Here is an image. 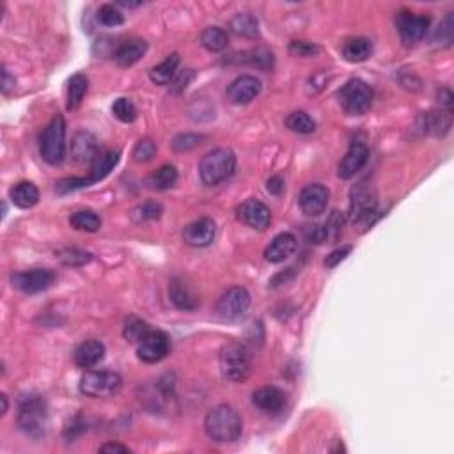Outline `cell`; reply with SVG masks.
<instances>
[{
    "instance_id": "obj_1",
    "label": "cell",
    "mask_w": 454,
    "mask_h": 454,
    "mask_svg": "<svg viewBox=\"0 0 454 454\" xmlns=\"http://www.w3.org/2000/svg\"><path fill=\"white\" fill-rule=\"evenodd\" d=\"M204 432L213 442L229 443L240 439L243 432V420L236 408L229 405H220L208 412L204 419Z\"/></svg>"
},
{
    "instance_id": "obj_2",
    "label": "cell",
    "mask_w": 454,
    "mask_h": 454,
    "mask_svg": "<svg viewBox=\"0 0 454 454\" xmlns=\"http://www.w3.org/2000/svg\"><path fill=\"white\" fill-rule=\"evenodd\" d=\"M18 428L30 439H41L48 426V405L39 394H25L18 401Z\"/></svg>"
},
{
    "instance_id": "obj_3",
    "label": "cell",
    "mask_w": 454,
    "mask_h": 454,
    "mask_svg": "<svg viewBox=\"0 0 454 454\" xmlns=\"http://www.w3.org/2000/svg\"><path fill=\"white\" fill-rule=\"evenodd\" d=\"M220 373L227 382L241 383L252 373V355L247 345L240 341L225 342L218 355Z\"/></svg>"
},
{
    "instance_id": "obj_4",
    "label": "cell",
    "mask_w": 454,
    "mask_h": 454,
    "mask_svg": "<svg viewBox=\"0 0 454 454\" xmlns=\"http://www.w3.org/2000/svg\"><path fill=\"white\" fill-rule=\"evenodd\" d=\"M236 169V156L231 149L218 147L204 154L199 161V176L206 187H217L222 181L233 176Z\"/></svg>"
},
{
    "instance_id": "obj_5",
    "label": "cell",
    "mask_w": 454,
    "mask_h": 454,
    "mask_svg": "<svg viewBox=\"0 0 454 454\" xmlns=\"http://www.w3.org/2000/svg\"><path fill=\"white\" fill-rule=\"evenodd\" d=\"M39 153L50 166H59L66 156V123L62 116H55L45 128L39 139Z\"/></svg>"
},
{
    "instance_id": "obj_6",
    "label": "cell",
    "mask_w": 454,
    "mask_h": 454,
    "mask_svg": "<svg viewBox=\"0 0 454 454\" xmlns=\"http://www.w3.org/2000/svg\"><path fill=\"white\" fill-rule=\"evenodd\" d=\"M373 98H375V94H373L371 87L364 80L359 79L346 82L338 93L339 105L348 116H362V114L368 112L373 105Z\"/></svg>"
},
{
    "instance_id": "obj_7",
    "label": "cell",
    "mask_w": 454,
    "mask_h": 454,
    "mask_svg": "<svg viewBox=\"0 0 454 454\" xmlns=\"http://www.w3.org/2000/svg\"><path fill=\"white\" fill-rule=\"evenodd\" d=\"M123 389V378L116 371H87L80 378V392L87 398H112Z\"/></svg>"
},
{
    "instance_id": "obj_8",
    "label": "cell",
    "mask_w": 454,
    "mask_h": 454,
    "mask_svg": "<svg viewBox=\"0 0 454 454\" xmlns=\"http://www.w3.org/2000/svg\"><path fill=\"white\" fill-rule=\"evenodd\" d=\"M376 206H378V199H376V192L371 185L361 181V183H356L352 188V194H349V220L353 224H362V222H368L369 218L375 217Z\"/></svg>"
},
{
    "instance_id": "obj_9",
    "label": "cell",
    "mask_w": 454,
    "mask_h": 454,
    "mask_svg": "<svg viewBox=\"0 0 454 454\" xmlns=\"http://www.w3.org/2000/svg\"><path fill=\"white\" fill-rule=\"evenodd\" d=\"M248 307H251V295L245 288H231L227 289L217 302L218 318L225 319V321H234L247 314Z\"/></svg>"
},
{
    "instance_id": "obj_10",
    "label": "cell",
    "mask_w": 454,
    "mask_h": 454,
    "mask_svg": "<svg viewBox=\"0 0 454 454\" xmlns=\"http://www.w3.org/2000/svg\"><path fill=\"white\" fill-rule=\"evenodd\" d=\"M171 352V339L166 332L149 331L137 342V355L146 364H156L163 361Z\"/></svg>"
},
{
    "instance_id": "obj_11",
    "label": "cell",
    "mask_w": 454,
    "mask_h": 454,
    "mask_svg": "<svg viewBox=\"0 0 454 454\" xmlns=\"http://www.w3.org/2000/svg\"><path fill=\"white\" fill-rule=\"evenodd\" d=\"M429 16L425 15H415V13L401 11L396 18V27H398L399 38H401L403 45L412 46L415 43H419L420 39L425 38L426 32L429 29Z\"/></svg>"
},
{
    "instance_id": "obj_12",
    "label": "cell",
    "mask_w": 454,
    "mask_h": 454,
    "mask_svg": "<svg viewBox=\"0 0 454 454\" xmlns=\"http://www.w3.org/2000/svg\"><path fill=\"white\" fill-rule=\"evenodd\" d=\"M13 286L27 295L41 293L55 282V274L48 268H34V270L16 272L11 277Z\"/></svg>"
},
{
    "instance_id": "obj_13",
    "label": "cell",
    "mask_w": 454,
    "mask_h": 454,
    "mask_svg": "<svg viewBox=\"0 0 454 454\" xmlns=\"http://www.w3.org/2000/svg\"><path fill=\"white\" fill-rule=\"evenodd\" d=\"M328 197H331V192L327 187H323L321 183H311L302 188L298 204L307 217H319L327 210Z\"/></svg>"
},
{
    "instance_id": "obj_14",
    "label": "cell",
    "mask_w": 454,
    "mask_h": 454,
    "mask_svg": "<svg viewBox=\"0 0 454 454\" xmlns=\"http://www.w3.org/2000/svg\"><path fill=\"white\" fill-rule=\"evenodd\" d=\"M369 160V147L368 144L362 142V140H353L349 144L348 153L342 156V160L339 161L338 167V176L341 180H349V178L355 176L356 173H361L366 167Z\"/></svg>"
},
{
    "instance_id": "obj_15",
    "label": "cell",
    "mask_w": 454,
    "mask_h": 454,
    "mask_svg": "<svg viewBox=\"0 0 454 454\" xmlns=\"http://www.w3.org/2000/svg\"><path fill=\"white\" fill-rule=\"evenodd\" d=\"M238 218L255 231H265L272 224V211L258 199H247L238 206Z\"/></svg>"
},
{
    "instance_id": "obj_16",
    "label": "cell",
    "mask_w": 454,
    "mask_h": 454,
    "mask_svg": "<svg viewBox=\"0 0 454 454\" xmlns=\"http://www.w3.org/2000/svg\"><path fill=\"white\" fill-rule=\"evenodd\" d=\"M261 93V82L252 75H241L227 86V98L234 105H247Z\"/></svg>"
},
{
    "instance_id": "obj_17",
    "label": "cell",
    "mask_w": 454,
    "mask_h": 454,
    "mask_svg": "<svg viewBox=\"0 0 454 454\" xmlns=\"http://www.w3.org/2000/svg\"><path fill=\"white\" fill-rule=\"evenodd\" d=\"M215 234H217V225L211 218H199V220L192 222L185 227L183 240L190 247L203 248L213 243Z\"/></svg>"
},
{
    "instance_id": "obj_18",
    "label": "cell",
    "mask_w": 454,
    "mask_h": 454,
    "mask_svg": "<svg viewBox=\"0 0 454 454\" xmlns=\"http://www.w3.org/2000/svg\"><path fill=\"white\" fill-rule=\"evenodd\" d=\"M252 405L261 412L277 415L286 408V394L277 387H261L252 394Z\"/></svg>"
},
{
    "instance_id": "obj_19",
    "label": "cell",
    "mask_w": 454,
    "mask_h": 454,
    "mask_svg": "<svg viewBox=\"0 0 454 454\" xmlns=\"http://www.w3.org/2000/svg\"><path fill=\"white\" fill-rule=\"evenodd\" d=\"M297 251V238L291 233H281L270 241V245L265 251V259L268 263H282Z\"/></svg>"
},
{
    "instance_id": "obj_20",
    "label": "cell",
    "mask_w": 454,
    "mask_h": 454,
    "mask_svg": "<svg viewBox=\"0 0 454 454\" xmlns=\"http://www.w3.org/2000/svg\"><path fill=\"white\" fill-rule=\"evenodd\" d=\"M103 356H105V346H103V342L96 341V339H89V341L82 342L75 349L73 361H75V364L79 368L91 369L96 364H100L103 361Z\"/></svg>"
},
{
    "instance_id": "obj_21",
    "label": "cell",
    "mask_w": 454,
    "mask_h": 454,
    "mask_svg": "<svg viewBox=\"0 0 454 454\" xmlns=\"http://www.w3.org/2000/svg\"><path fill=\"white\" fill-rule=\"evenodd\" d=\"M147 52V43L144 39H130L123 43L119 48L114 52V60L121 68H130L135 62H139Z\"/></svg>"
},
{
    "instance_id": "obj_22",
    "label": "cell",
    "mask_w": 454,
    "mask_h": 454,
    "mask_svg": "<svg viewBox=\"0 0 454 454\" xmlns=\"http://www.w3.org/2000/svg\"><path fill=\"white\" fill-rule=\"evenodd\" d=\"M9 199L13 201L15 206L29 210L39 203V190L30 181H20V183L13 185L11 190H9Z\"/></svg>"
},
{
    "instance_id": "obj_23",
    "label": "cell",
    "mask_w": 454,
    "mask_h": 454,
    "mask_svg": "<svg viewBox=\"0 0 454 454\" xmlns=\"http://www.w3.org/2000/svg\"><path fill=\"white\" fill-rule=\"evenodd\" d=\"M98 149V140L91 133L80 132L73 137L72 154L76 161H93L100 154Z\"/></svg>"
},
{
    "instance_id": "obj_24",
    "label": "cell",
    "mask_w": 454,
    "mask_h": 454,
    "mask_svg": "<svg viewBox=\"0 0 454 454\" xmlns=\"http://www.w3.org/2000/svg\"><path fill=\"white\" fill-rule=\"evenodd\" d=\"M169 297L171 302L181 311H196L199 307V300H197L196 295L192 293L190 288L180 279H173V282H171Z\"/></svg>"
},
{
    "instance_id": "obj_25",
    "label": "cell",
    "mask_w": 454,
    "mask_h": 454,
    "mask_svg": "<svg viewBox=\"0 0 454 454\" xmlns=\"http://www.w3.org/2000/svg\"><path fill=\"white\" fill-rule=\"evenodd\" d=\"M119 151H105V153H100L98 156L93 160L89 180L93 181V183H98V181L105 180V178L112 173L114 167L119 163Z\"/></svg>"
},
{
    "instance_id": "obj_26",
    "label": "cell",
    "mask_w": 454,
    "mask_h": 454,
    "mask_svg": "<svg viewBox=\"0 0 454 454\" xmlns=\"http://www.w3.org/2000/svg\"><path fill=\"white\" fill-rule=\"evenodd\" d=\"M180 66V55L178 53H173V55L167 57L163 62H160L158 66H154L149 72L151 82L156 84V86H167L174 80L176 76V69Z\"/></svg>"
},
{
    "instance_id": "obj_27",
    "label": "cell",
    "mask_w": 454,
    "mask_h": 454,
    "mask_svg": "<svg viewBox=\"0 0 454 454\" xmlns=\"http://www.w3.org/2000/svg\"><path fill=\"white\" fill-rule=\"evenodd\" d=\"M373 43L366 38H353L342 46V55L348 62H364L371 57Z\"/></svg>"
},
{
    "instance_id": "obj_28",
    "label": "cell",
    "mask_w": 454,
    "mask_h": 454,
    "mask_svg": "<svg viewBox=\"0 0 454 454\" xmlns=\"http://www.w3.org/2000/svg\"><path fill=\"white\" fill-rule=\"evenodd\" d=\"M89 89V79L84 73H76L68 82V110H76L82 105Z\"/></svg>"
},
{
    "instance_id": "obj_29",
    "label": "cell",
    "mask_w": 454,
    "mask_h": 454,
    "mask_svg": "<svg viewBox=\"0 0 454 454\" xmlns=\"http://www.w3.org/2000/svg\"><path fill=\"white\" fill-rule=\"evenodd\" d=\"M234 60L248 64V66L258 69H272V66H274V53H272L268 48L259 46V48H252V50H247V52L240 53L238 59Z\"/></svg>"
},
{
    "instance_id": "obj_30",
    "label": "cell",
    "mask_w": 454,
    "mask_h": 454,
    "mask_svg": "<svg viewBox=\"0 0 454 454\" xmlns=\"http://www.w3.org/2000/svg\"><path fill=\"white\" fill-rule=\"evenodd\" d=\"M178 181V171L174 166H163L158 171H154L149 178H147V187L151 190L166 192L173 188Z\"/></svg>"
},
{
    "instance_id": "obj_31",
    "label": "cell",
    "mask_w": 454,
    "mask_h": 454,
    "mask_svg": "<svg viewBox=\"0 0 454 454\" xmlns=\"http://www.w3.org/2000/svg\"><path fill=\"white\" fill-rule=\"evenodd\" d=\"M69 225L76 231H86V233H96L102 227V218L91 210H80L69 217Z\"/></svg>"
},
{
    "instance_id": "obj_32",
    "label": "cell",
    "mask_w": 454,
    "mask_h": 454,
    "mask_svg": "<svg viewBox=\"0 0 454 454\" xmlns=\"http://www.w3.org/2000/svg\"><path fill=\"white\" fill-rule=\"evenodd\" d=\"M231 30H233L236 36H241V38H259L258 20H255L251 13H240V15L234 16V18L231 20Z\"/></svg>"
},
{
    "instance_id": "obj_33",
    "label": "cell",
    "mask_w": 454,
    "mask_h": 454,
    "mask_svg": "<svg viewBox=\"0 0 454 454\" xmlns=\"http://www.w3.org/2000/svg\"><path fill=\"white\" fill-rule=\"evenodd\" d=\"M201 43L210 52H222L229 45V36L220 27H208L201 34Z\"/></svg>"
},
{
    "instance_id": "obj_34",
    "label": "cell",
    "mask_w": 454,
    "mask_h": 454,
    "mask_svg": "<svg viewBox=\"0 0 454 454\" xmlns=\"http://www.w3.org/2000/svg\"><path fill=\"white\" fill-rule=\"evenodd\" d=\"M286 126L295 133H302V135H307V133H312L316 130V123L307 112H302V110H297V112H291L288 117H286Z\"/></svg>"
},
{
    "instance_id": "obj_35",
    "label": "cell",
    "mask_w": 454,
    "mask_h": 454,
    "mask_svg": "<svg viewBox=\"0 0 454 454\" xmlns=\"http://www.w3.org/2000/svg\"><path fill=\"white\" fill-rule=\"evenodd\" d=\"M426 132L435 133L436 137H443L450 130V114L449 112H429L425 117Z\"/></svg>"
},
{
    "instance_id": "obj_36",
    "label": "cell",
    "mask_w": 454,
    "mask_h": 454,
    "mask_svg": "<svg viewBox=\"0 0 454 454\" xmlns=\"http://www.w3.org/2000/svg\"><path fill=\"white\" fill-rule=\"evenodd\" d=\"M149 325H147L146 321H142L140 318H135V316H132V318L126 319V325H124V339L130 342H139L140 339L144 338V335L149 332Z\"/></svg>"
},
{
    "instance_id": "obj_37",
    "label": "cell",
    "mask_w": 454,
    "mask_h": 454,
    "mask_svg": "<svg viewBox=\"0 0 454 454\" xmlns=\"http://www.w3.org/2000/svg\"><path fill=\"white\" fill-rule=\"evenodd\" d=\"M112 114L121 123H133L137 119V107L130 98H119L114 102Z\"/></svg>"
},
{
    "instance_id": "obj_38",
    "label": "cell",
    "mask_w": 454,
    "mask_h": 454,
    "mask_svg": "<svg viewBox=\"0 0 454 454\" xmlns=\"http://www.w3.org/2000/svg\"><path fill=\"white\" fill-rule=\"evenodd\" d=\"M163 213V208L161 204L154 203V201H147V203L140 204L133 210L132 217L135 222H147V220H158Z\"/></svg>"
},
{
    "instance_id": "obj_39",
    "label": "cell",
    "mask_w": 454,
    "mask_h": 454,
    "mask_svg": "<svg viewBox=\"0 0 454 454\" xmlns=\"http://www.w3.org/2000/svg\"><path fill=\"white\" fill-rule=\"evenodd\" d=\"M204 140L203 135H197V133H180L173 139L171 142V147H173L176 153H187V151L196 149L197 146H201V142Z\"/></svg>"
},
{
    "instance_id": "obj_40",
    "label": "cell",
    "mask_w": 454,
    "mask_h": 454,
    "mask_svg": "<svg viewBox=\"0 0 454 454\" xmlns=\"http://www.w3.org/2000/svg\"><path fill=\"white\" fill-rule=\"evenodd\" d=\"M98 22L105 27H119L124 23V16L114 4H103L98 9Z\"/></svg>"
},
{
    "instance_id": "obj_41",
    "label": "cell",
    "mask_w": 454,
    "mask_h": 454,
    "mask_svg": "<svg viewBox=\"0 0 454 454\" xmlns=\"http://www.w3.org/2000/svg\"><path fill=\"white\" fill-rule=\"evenodd\" d=\"M59 259L68 267H82V265L89 263L93 258H91L89 252L79 251V248H64L59 252Z\"/></svg>"
},
{
    "instance_id": "obj_42",
    "label": "cell",
    "mask_w": 454,
    "mask_h": 454,
    "mask_svg": "<svg viewBox=\"0 0 454 454\" xmlns=\"http://www.w3.org/2000/svg\"><path fill=\"white\" fill-rule=\"evenodd\" d=\"M342 227H345V215L341 211H332V215L328 217L327 224H325V231H327V241H335L341 238Z\"/></svg>"
},
{
    "instance_id": "obj_43",
    "label": "cell",
    "mask_w": 454,
    "mask_h": 454,
    "mask_svg": "<svg viewBox=\"0 0 454 454\" xmlns=\"http://www.w3.org/2000/svg\"><path fill=\"white\" fill-rule=\"evenodd\" d=\"M156 144L153 142L151 139H140L139 142L135 144V147H133V160L139 161V163H144V161H149L151 158L156 154Z\"/></svg>"
},
{
    "instance_id": "obj_44",
    "label": "cell",
    "mask_w": 454,
    "mask_h": 454,
    "mask_svg": "<svg viewBox=\"0 0 454 454\" xmlns=\"http://www.w3.org/2000/svg\"><path fill=\"white\" fill-rule=\"evenodd\" d=\"M93 181L89 178H66V180H60L59 183L55 185L57 194L60 196H66V194H72V192L80 190V188L91 187Z\"/></svg>"
},
{
    "instance_id": "obj_45",
    "label": "cell",
    "mask_w": 454,
    "mask_h": 454,
    "mask_svg": "<svg viewBox=\"0 0 454 454\" xmlns=\"http://www.w3.org/2000/svg\"><path fill=\"white\" fill-rule=\"evenodd\" d=\"M289 53L295 57H302V59H309V57L318 55L319 46L309 41H291L289 43Z\"/></svg>"
},
{
    "instance_id": "obj_46",
    "label": "cell",
    "mask_w": 454,
    "mask_h": 454,
    "mask_svg": "<svg viewBox=\"0 0 454 454\" xmlns=\"http://www.w3.org/2000/svg\"><path fill=\"white\" fill-rule=\"evenodd\" d=\"M304 236L309 243H325L327 241V231H325V225L311 224L304 227Z\"/></svg>"
},
{
    "instance_id": "obj_47",
    "label": "cell",
    "mask_w": 454,
    "mask_h": 454,
    "mask_svg": "<svg viewBox=\"0 0 454 454\" xmlns=\"http://www.w3.org/2000/svg\"><path fill=\"white\" fill-rule=\"evenodd\" d=\"M192 80H194V72H192V69H183V72L174 76V80L171 82V89H173L174 94L183 93V91L190 86Z\"/></svg>"
},
{
    "instance_id": "obj_48",
    "label": "cell",
    "mask_w": 454,
    "mask_h": 454,
    "mask_svg": "<svg viewBox=\"0 0 454 454\" xmlns=\"http://www.w3.org/2000/svg\"><path fill=\"white\" fill-rule=\"evenodd\" d=\"M349 252H352V245H345V247L335 248V251H332L331 254L325 258V267L335 268L339 263H341V261H345V259L348 258Z\"/></svg>"
},
{
    "instance_id": "obj_49",
    "label": "cell",
    "mask_w": 454,
    "mask_h": 454,
    "mask_svg": "<svg viewBox=\"0 0 454 454\" xmlns=\"http://www.w3.org/2000/svg\"><path fill=\"white\" fill-rule=\"evenodd\" d=\"M436 98H439L440 105H443L447 109V112H450L453 110V93H450V89H447V87H442V89L439 91V94H436Z\"/></svg>"
},
{
    "instance_id": "obj_50",
    "label": "cell",
    "mask_w": 454,
    "mask_h": 454,
    "mask_svg": "<svg viewBox=\"0 0 454 454\" xmlns=\"http://www.w3.org/2000/svg\"><path fill=\"white\" fill-rule=\"evenodd\" d=\"M267 188L270 194L274 196H281L282 192H284V180L281 176H274L267 181Z\"/></svg>"
},
{
    "instance_id": "obj_51",
    "label": "cell",
    "mask_w": 454,
    "mask_h": 454,
    "mask_svg": "<svg viewBox=\"0 0 454 454\" xmlns=\"http://www.w3.org/2000/svg\"><path fill=\"white\" fill-rule=\"evenodd\" d=\"M15 84H16L15 76H11V73H9L8 69L2 68V93L8 94L9 89H13V87H15Z\"/></svg>"
},
{
    "instance_id": "obj_52",
    "label": "cell",
    "mask_w": 454,
    "mask_h": 454,
    "mask_svg": "<svg viewBox=\"0 0 454 454\" xmlns=\"http://www.w3.org/2000/svg\"><path fill=\"white\" fill-rule=\"evenodd\" d=\"M100 453H130V449H128L126 446H121V443H116V442H109L105 443V446L100 447Z\"/></svg>"
},
{
    "instance_id": "obj_53",
    "label": "cell",
    "mask_w": 454,
    "mask_h": 454,
    "mask_svg": "<svg viewBox=\"0 0 454 454\" xmlns=\"http://www.w3.org/2000/svg\"><path fill=\"white\" fill-rule=\"evenodd\" d=\"M0 401H2V415H6V413H8V408H9L8 396H6V394L0 396Z\"/></svg>"
},
{
    "instance_id": "obj_54",
    "label": "cell",
    "mask_w": 454,
    "mask_h": 454,
    "mask_svg": "<svg viewBox=\"0 0 454 454\" xmlns=\"http://www.w3.org/2000/svg\"><path fill=\"white\" fill-rule=\"evenodd\" d=\"M119 6H123V8H139V6H142V2H117Z\"/></svg>"
}]
</instances>
